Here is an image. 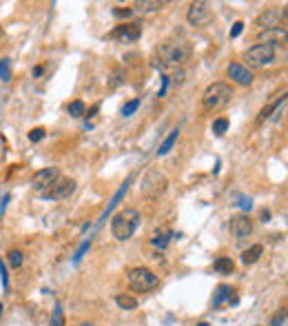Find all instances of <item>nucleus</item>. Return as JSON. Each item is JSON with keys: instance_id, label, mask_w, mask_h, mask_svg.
Returning a JSON list of instances; mask_svg holds the SVG:
<instances>
[{"instance_id": "nucleus-1", "label": "nucleus", "mask_w": 288, "mask_h": 326, "mask_svg": "<svg viewBox=\"0 0 288 326\" xmlns=\"http://www.w3.org/2000/svg\"><path fill=\"white\" fill-rule=\"evenodd\" d=\"M158 54H160L158 67L162 65V67H175L177 69L180 65H184L186 60L191 58V47H189V42H184V40H173V42L160 45Z\"/></svg>"}, {"instance_id": "nucleus-2", "label": "nucleus", "mask_w": 288, "mask_h": 326, "mask_svg": "<svg viewBox=\"0 0 288 326\" xmlns=\"http://www.w3.org/2000/svg\"><path fill=\"white\" fill-rule=\"evenodd\" d=\"M137 224H140V213L135 209H124L111 220V233H113L115 240L127 242L135 233Z\"/></svg>"}, {"instance_id": "nucleus-3", "label": "nucleus", "mask_w": 288, "mask_h": 326, "mask_svg": "<svg viewBox=\"0 0 288 326\" xmlns=\"http://www.w3.org/2000/svg\"><path fill=\"white\" fill-rule=\"evenodd\" d=\"M233 100V89L226 82H213L204 89L202 94V104L208 111H220Z\"/></svg>"}, {"instance_id": "nucleus-4", "label": "nucleus", "mask_w": 288, "mask_h": 326, "mask_svg": "<svg viewBox=\"0 0 288 326\" xmlns=\"http://www.w3.org/2000/svg\"><path fill=\"white\" fill-rule=\"evenodd\" d=\"M127 280H128V286H131L135 293H149V291H153L160 286V277L146 266L128 268Z\"/></svg>"}, {"instance_id": "nucleus-5", "label": "nucleus", "mask_w": 288, "mask_h": 326, "mask_svg": "<svg viewBox=\"0 0 288 326\" xmlns=\"http://www.w3.org/2000/svg\"><path fill=\"white\" fill-rule=\"evenodd\" d=\"M168 187V180L164 173H160L158 169H149L142 178V184H140V193L144 197H158L166 191Z\"/></svg>"}, {"instance_id": "nucleus-6", "label": "nucleus", "mask_w": 288, "mask_h": 326, "mask_svg": "<svg viewBox=\"0 0 288 326\" xmlns=\"http://www.w3.org/2000/svg\"><path fill=\"white\" fill-rule=\"evenodd\" d=\"M186 20H189L191 27H206L213 20V9L208 2L197 0V2H191L189 11H186Z\"/></svg>"}, {"instance_id": "nucleus-7", "label": "nucleus", "mask_w": 288, "mask_h": 326, "mask_svg": "<svg viewBox=\"0 0 288 326\" xmlns=\"http://www.w3.org/2000/svg\"><path fill=\"white\" fill-rule=\"evenodd\" d=\"M244 58H246V63L251 65V67H266V65L273 63L275 58V47L270 45H255L251 47V49L244 54Z\"/></svg>"}, {"instance_id": "nucleus-8", "label": "nucleus", "mask_w": 288, "mask_h": 326, "mask_svg": "<svg viewBox=\"0 0 288 326\" xmlns=\"http://www.w3.org/2000/svg\"><path fill=\"white\" fill-rule=\"evenodd\" d=\"M58 180H60V171H58L56 166H47V169H40L38 173L33 175L31 187H33L38 193H47Z\"/></svg>"}, {"instance_id": "nucleus-9", "label": "nucleus", "mask_w": 288, "mask_h": 326, "mask_svg": "<svg viewBox=\"0 0 288 326\" xmlns=\"http://www.w3.org/2000/svg\"><path fill=\"white\" fill-rule=\"evenodd\" d=\"M73 191H75V180L60 178L47 193H42V197L44 200H64V197H69Z\"/></svg>"}, {"instance_id": "nucleus-10", "label": "nucleus", "mask_w": 288, "mask_h": 326, "mask_svg": "<svg viewBox=\"0 0 288 326\" xmlns=\"http://www.w3.org/2000/svg\"><path fill=\"white\" fill-rule=\"evenodd\" d=\"M257 40L259 45H288V32L284 27H273V29H261L257 33Z\"/></svg>"}, {"instance_id": "nucleus-11", "label": "nucleus", "mask_w": 288, "mask_h": 326, "mask_svg": "<svg viewBox=\"0 0 288 326\" xmlns=\"http://www.w3.org/2000/svg\"><path fill=\"white\" fill-rule=\"evenodd\" d=\"M228 231H230V235H235V237H248L253 233V220L244 213L233 215L228 222Z\"/></svg>"}, {"instance_id": "nucleus-12", "label": "nucleus", "mask_w": 288, "mask_h": 326, "mask_svg": "<svg viewBox=\"0 0 288 326\" xmlns=\"http://www.w3.org/2000/svg\"><path fill=\"white\" fill-rule=\"evenodd\" d=\"M140 33H142L140 23H128V25H120L111 36L118 38V40H122V42H135L137 38H140Z\"/></svg>"}, {"instance_id": "nucleus-13", "label": "nucleus", "mask_w": 288, "mask_h": 326, "mask_svg": "<svg viewBox=\"0 0 288 326\" xmlns=\"http://www.w3.org/2000/svg\"><path fill=\"white\" fill-rule=\"evenodd\" d=\"M226 73H228L230 80H235L237 85H242V87H246V85H251V82H253V73L248 71L246 67H242L239 63H230L228 69H226Z\"/></svg>"}, {"instance_id": "nucleus-14", "label": "nucleus", "mask_w": 288, "mask_h": 326, "mask_svg": "<svg viewBox=\"0 0 288 326\" xmlns=\"http://www.w3.org/2000/svg\"><path fill=\"white\" fill-rule=\"evenodd\" d=\"M277 23H279V9H277V7H270V9H266L264 14L257 18V25H259V27H264V29L277 27Z\"/></svg>"}, {"instance_id": "nucleus-15", "label": "nucleus", "mask_w": 288, "mask_h": 326, "mask_svg": "<svg viewBox=\"0 0 288 326\" xmlns=\"http://www.w3.org/2000/svg\"><path fill=\"white\" fill-rule=\"evenodd\" d=\"M230 295H233V289H230L228 284H220L215 289V293H213V308L224 306L226 302L230 304Z\"/></svg>"}, {"instance_id": "nucleus-16", "label": "nucleus", "mask_w": 288, "mask_h": 326, "mask_svg": "<svg viewBox=\"0 0 288 326\" xmlns=\"http://www.w3.org/2000/svg\"><path fill=\"white\" fill-rule=\"evenodd\" d=\"M164 7V2L162 0H140V2H135L133 5V14H151V11H158V9H162Z\"/></svg>"}, {"instance_id": "nucleus-17", "label": "nucleus", "mask_w": 288, "mask_h": 326, "mask_svg": "<svg viewBox=\"0 0 288 326\" xmlns=\"http://www.w3.org/2000/svg\"><path fill=\"white\" fill-rule=\"evenodd\" d=\"M261 253H264V246H261V244H253L251 249H246L242 253V262L246 264V266H248V264H255L257 260L261 258Z\"/></svg>"}, {"instance_id": "nucleus-18", "label": "nucleus", "mask_w": 288, "mask_h": 326, "mask_svg": "<svg viewBox=\"0 0 288 326\" xmlns=\"http://www.w3.org/2000/svg\"><path fill=\"white\" fill-rule=\"evenodd\" d=\"M213 268H215L217 273H222V275H228V273H233L235 264H233L230 258H217L215 264H213Z\"/></svg>"}, {"instance_id": "nucleus-19", "label": "nucleus", "mask_w": 288, "mask_h": 326, "mask_svg": "<svg viewBox=\"0 0 288 326\" xmlns=\"http://www.w3.org/2000/svg\"><path fill=\"white\" fill-rule=\"evenodd\" d=\"M177 135H180V131H177V129H173V131H171V135H168V138L164 140L162 144H160L158 156H166V153L171 151V149H173V144H175V140H177Z\"/></svg>"}, {"instance_id": "nucleus-20", "label": "nucleus", "mask_w": 288, "mask_h": 326, "mask_svg": "<svg viewBox=\"0 0 288 326\" xmlns=\"http://www.w3.org/2000/svg\"><path fill=\"white\" fill-rule=\"evenodd\" d=\"M115 304H118L120 308H124V311H133V308L137 306V299L131 297V295H118V297H115Z\"/></svg>"}, {"instance_id": "nucleus-21", "label": "nucleus", "mask_w": 288, "mask_h": 326, "mask_svg": "<svg viewBox=\"0 0 288 326\" xmlns=\"http://www.w3.org/2000/svg\"><path fill=\"white\" fill-rule=\"evenodd\" d=\"M0 80H2V82L11 80V60H9V58L0 60Z\"/></svg>"}, {"instance_id": "nucleus-22", "label": "nucleus", "mask_w": 288, "mask_h": 326, "mask_svg": "<svg viewBox=\"0 0 288 326\" xmlns=\"http://www.w3.org/2000/svg\"><path fill=\"white\" fill-rule=\"evenodd\" d=\"M49 326H64V313H62L60 304H56V306H53V315H51Z\"/></svg>"}, {"instance_id": "nucleus-23", "label": "nucleus", "mask_w": 288, "mask_h": 326, "mask_svg": "<svg viewBox=\"0 0 288 326\" xmlns=\"http://www.w3.org/2000/svg\"><path fill=\"white\" fill-rule=\"evenodd\" d=\"M7 260H9V264H11L13 268H18V266H22V260H25V255H22L20 249H11V251H9V255H7Z\"/></svg>"}, {"instance_id": "nucleus-24", "label": "nucleus", "mask_w": 288, "mask_h": 326, "mask_svg": "<svg viewBox=\"0 0 288 326\" xmlns=\"http://www.w3.org/2000/svg\"><path fill=\"white\" fill-rule=\"evenodd\" d=\"M66 111H69L71 118H82V116H84V102H80V100H73V102L66 107Z\"/></svg>"}, {"instance_id": "nucleus-25", "label": "nucleus", "mask_w": 288, "mask_h": 326, "mask_svg": "<svg viewBox=\"0 0 288 326\" xmlns=\"http://www.w3.org/2000/svg\"><path fill=\"white\" fill-rule=\"evenodd\" d=\"M226 131H228V120H226V118H217V120L213 122V133H215V135H224Z\"/></svg>"}, {"instance_id": "nucleus-26", "label": "nucleus", "mask_w": 288, "mask_h": 326, "mask_svg": "<svg viewBox=\"0 0 288 326\" xmlns=\"http://www.w3.org/2000/svg\"><path fill=\"white\" fill-rule=\"evenodd\" d=\"M171 237H173V233L168 231V233H162V235H155L151 242H153V246H158V249H166V244H168Z\"/></svg>"}, {"instance_id": "nucleus-27", "label": "nucleus", "mask_w": 288, "mask_h": 326, "mask_svg": "<svg viewBox=\"0 0 288 326\" xmlns=\"http://www.w3.org/2000/svg\"><path fill=\"white\" fill-rule=\"evenodd\" d=\"M137 107H140V100H131V102H127V104H124V107H122V116L124 118H128V116H133V113H135L137 111Z\"/></svg>"}, {"instance_id": "nucleus-28", "label": "nucleus", "mask_w": 288, "mask_h": 326, "mask_svg": "<svg viewBox=\"0 0 288 326\" xmlns=\"http://www.w3.org/2000/svg\"><path fill=\"white\" fill-rule=\"evenodd\" d=\"M113 16L115 18H131L133 16V9H128V7H113Z\"/></svg>"}, {"instance_id": "nucleus-29", "label": "nucleus", "mask_w": 288, "mask_h": 326, "mask_svg": "<svg viewBox=\"0 0 288 326\" xmlns=\"http://www.w3.org/2000/svg\"><path fill=\"white\" fill-rule=\"evenodd\" d=\"M42 138H44V129H42V127H35V129L29 131V140H31V142H40Z\"/></svg>"}, {"instance_id": "nucleus-30", "label": "nucleus", "mask_w": 288, "mask_h": 326, "mask_svg": "<svg viewBox=\"0 0 288 326\" xmlns=\"http://www.w3.org/2000/svg\"><path fill=\"white\" fill-rule=\"evenodd\" d=\"M89 246H91V240H84L82 242V246H80L78 251H75V255H73V264H78L80 260H82V255H84V251L89 249Z\"/></svg>"}, {"instance_id": "nucleus-31", "label": "nucleus", "mask_w": 288, "mask_h": 326, "mask_svg": "<svg viewBox=\"0 0 288 326\" xmlns=\"http://www.w3.org/2000/svg\"><path fill=\"white\" fill-rule=\"evenodd\" d=\"M286 317H288V311H286V308H282V311H279L277 315L273 317V322H270V326H282Z\"/></svg>"}, {"instance_id": "nucleus-32", "label": "nucleus", "mask_w": 288, "mask_h": 326, "mask_svg": "<svg viewBox=\"0 0 288 326\" xmlns=\"http://www.w3.org/2000/svg\"><path fill=\"white\" fill-rule=\"evenodd\" d=\"M237 202H239V204H237V206H242V209H244V211H251V209H253V200H251V197H244V196H237Z\"/></svg>"}, {"instance_id": "nucleus-33", "label": "nucleus", "mask_w": 288, "mask_h": 326, "mask_svg": "<svg viewBox=\"0 0 288 326\" xmlns=\"http://www.w3.org/2000/svg\"><path fill=\"white\" fill-rule=\"evenodd\" d=\"M242 29H244V23H242V20H237V23L233 25V29H230V38H237L239 33H242Z\"/></svg>"}, {"instance_id": "nucleus-34", "label": "nucleus", "mask_w": 288, "mask_h": 326, "mask_svg": "<svg viewBox=\"0 0 288 326\" xmlns=\"http://www.w3.org/2000/svg\"><path fill=\"white\" fill-rule=\"evenodd\" d=\"M279 23H282L284 27H288V5L284 7V9H279Z\"/></svg>"}, {"instance_id": "nucleus-35", "label": "nucleus", "mask_w": 288, "mask_h": 326, "mask_svg": "<svg viewBox=\"0 0 288 326\" xmlns=\"http://www.w3.org/2000/svg\"><path fill=\"white\" fill-rule=\"evenodd\" d=\"M168 82H171V80H168L166 76H162V87H160V91H158V96H160V98H162V96L166 94V87H168Z\"/></svg>"}, {"instance_id": "nucleus-36", "label": "nucleus", "mask_w": 288, "mask_h": 326, "mask_svg": "<svg viewBox=\"0 0 288 326\" xmlns=\"http://www.w3.org/2000/svg\"><path fill=\"white\" fill-rule=\"evenodd\" d=\"M173 85H182L184 82V71H175V76H173Z\"/></svg>"}, {"instance_id": "nucleus-37", "label": "nucleus", "mask_w": 288, "mask_h": 326, "mask_svg": "<svg viewBox=\"0 0 288 326\" xmlns=\"http://www.w3.org/2000/svg\"><path fill=\"white\" fill-rule=\"evenodd\" d=\"M31 73H33V78H40V76L44 73V67H42V65H38V67L31 69Z\"/></svg>"}, {"instance_id": "nucleus-38", "label": "nucleus", "mask_w": 288, "mask_h": 326, "mask_svg": "<svg viewBox=\"0 0 288 326\" xmlns=\"http://www.w3.org/2000/svg\"><path fill=\"white\" fill-rule=\"evenodd\" d=\"M261 220H264V222H266V220H270V213H268V211H261Z\"/></svg>"}, {"instance_id": "nucleus-39", "label": "nucleus", "mask_w": 288, "mask_h": 326, "mask_svg": "<svg viewBox=\"0 0 288 326\" xmlns=\"http://www.w3.org/2000/svg\"><path fill=\"white\" fill-rule=\"evenodd\" d=\"M197 326H208V322H199V324Z\"/></svg>"}, {"instance_id": "nucleus-40", "label": "nucleus", "mask_w": 288, "mask_h": 326, "mask_svg": "<svg viewBox=\"0 0 288 326\" xmlns=\"http://www.w3.org/2000/svg\"><path fill=\"white\" fill-rule=\"evenodd\" d=\"M80 326H96V324H89V322H84V324H80Z\"/></svg>"}, {"instance_id": "nucleus-41", "label": "nucleus", "mask_w": 288, "mask_h": 326, "mask_svg": "<svg viewBox=\"0 0 288 326\" xmlns=\"http://www.w3.org/2000/svg\"><path fill=\"white\" fill-rule=\"evenodd\" d=\"M0 315H2V304H0Z\"/></svg>"}]
</instances>
